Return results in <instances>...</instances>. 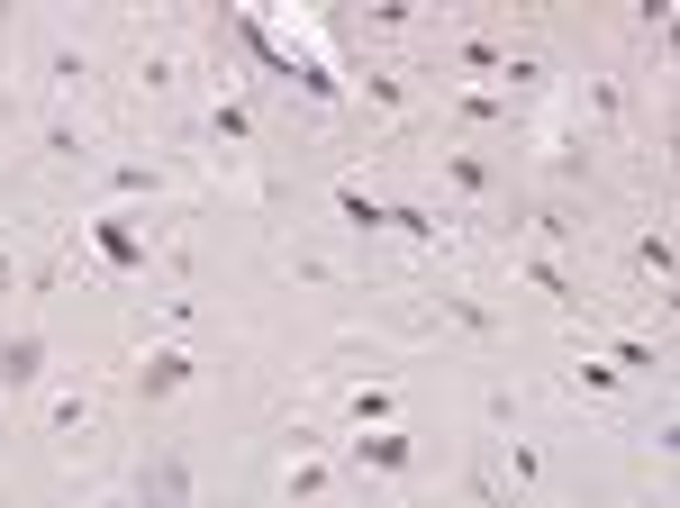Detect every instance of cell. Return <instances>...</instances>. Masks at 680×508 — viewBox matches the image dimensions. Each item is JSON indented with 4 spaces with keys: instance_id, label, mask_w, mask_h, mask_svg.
I'll return each mask as SVG.
<instances>
[{
    "instance_id": "obj_1",
    "label": "cell",
    "mask_w": 680,
    "mask_h": 508,
    "mask_svg": "<svg viewBox=\"0 0 680 508\" xmlns=\"http://www.w3.org/2000/svg\"><path fill=\"white\" fill-rule=\"evenodd\" d=\"M182 490H191V472H182V463H155V472H145V508H182Z\"/></svg>"
},
{
    "instance_id": "obj_2",
    "label": "cell",
    "mask_w": 680,
    "mask_h": 508,
    "mask_svg": "<svg viewBox=\"0 0 680 508\" xmlns=\"http://www.w3.org/2000/svg\"><path fill=\"white\" fill-rule=\"evenodd\" d=\"M182 373H191V363H182V354H155V363H145V373H136V382H145V390H173Z\"/></svg>"
}]
</instances>
